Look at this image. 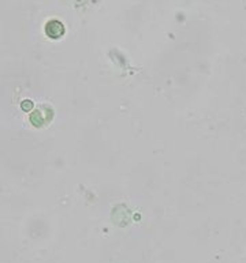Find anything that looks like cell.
Wrapping results in <instances>:
<instances>
[{
  "instance_id": "1",
  "label": "cell",
  "mask_w": 246,
  "mask_h": 263,
  "mask_svg": "<svg viewBox=\"0 0 246 263\" xmlns=\"http://www.w3.org/2000/svg\"><path fill=\"white\" fill-rule=\"evenodd\" d=\"M44 33L48 39L59 40L64 35V25L58 20H49L44 26Z\"/></svg>"
}]
</instances>
